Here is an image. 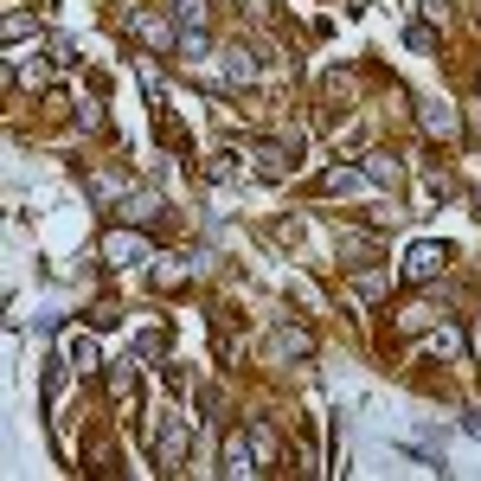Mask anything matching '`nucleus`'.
Instances as JSON below:
<instances>
[{
  "mask_svg": "<svg viewBox=\"0 0 481 481\" xmlns=\"http://www.w3.org/2000/svg\"><path fill=\"white\" fill-rule=\"evenodd\" d=\"M443 263H449V244H443V238H418V244L404 250V263H398V283L424 289L430 277H443Z\"/></svg>",
  "mask_w": 481,
  "mask_h": 481,
  "instance_id": "f257e3e1",
  "label": "nucleus"
},
{
  "mask_svg": "<svg viewBox=\"0 0 481 481\" xmlns=\"http://www.w3.org/2000/svg\"><path fill=\"white\" fill-rule=\"evenodd\" d=\"M219 468H225L231 481H250V475H263V462H257V449H250V430H244V437L231 430V437L219 443Z\"/></svg>",
  "mask_w": 481,
  "mask_h": 481,
  "instance_id": "f03ea898",
  "label": "nucleus"
},
{
  "mask_svg": "<svg viewBox=\"0 0 481 481\" xmlns=\"http://www.w3.org/2000/svg\"><path fill=\"white\" fill-rule=\"evenodd\" d=\"M186 443H193V430H186V418L174 410V418L155 430V462H161V468H180V462H186Z\"/></svg>",
  "mask_w": 481,
  "mask_h": 481,
  "instance_id": "7ed1b4c3",
  "label": "nucleus"
},
{
  "mask_svg": "<svg viewBox=\"0 0 481 481\" xmlns=\"http://www.w3.org/2000/svg\"><path fill=\"white\" fill-rule=\"evenodd\" d=\"M142 257H148V238L135 231V225H128V231H109V238H103V263H116V269L142 263Z\"/></svg>",
  "mask_w": 481,
  "mask_h": 481,
  "instance_id": "20e7f679",
  "label": "nucleus"
},
{
  "mask_svg": "<svg viewBox=\"0 0 481 481\" xmlns=\"http://www.w3.org/2000/svg\"><path fill=\"white\" fill-rule=\"evenodd\" d=\"M58 354L71 360V373H90V366H97V340H90L84 327H64V340H58Z\"/></svg>",
  "mask_w": 481,
  "mask_h": 481,
  "instance_id": "39448f33",
  "label": "nucleus"
},
{
  "mask_svg": "<svg viewBox=\"0 0 481 481\" xmlns=\"http://www.w3.org/2000/svg\"><path fill=\"white\" fill-rule=\"evenodd\" d=\"M269 354H277V360H308L315 354V334L308 327H277V334H269Z\"/></svg>",
  "mask_w": 481,
  "mask_h": 481,
  "instance_id": "423d86ee",
  "label": "nucleus"
},
{
  "mask_svg": "<svg viewBox=\"0 0 481 481\" xmlns=\"http://www.w3.org/2000/svg\"><path fill=\"white\" fill-rule=\"evenodd\" d=\"M128 33H135V39H148L155 52H174V45H180V39H174V26H167V20H155V14H128Z\"/></svg>",
  "mask_w": 481,
  "mask_h": 481,
  "instance_id": "0eeeda50",
  "label": "nucleus"
},
{
  "mask_svg": "<svg viewBox=\"0 0 481 481\" xmlns=\"http://www.w3.org/2000/svg\"><path fill=\"white\" fill-rule=\"evenodd\" d=\"M161 212H167V205H161V193H148V186L122 199V219H128V225H148V219H161Z\"/></svg>",
  "mask_w": 481,
  "mask_h": 481,
  "instance_id": "6e6552de",
  "label": "nucleus"
},
{
  "mask_svg": "<svg viewBox=\"0 0 481 481\" xmlns=\"http://www.w3.org/2000/svg\"><path fill=\"white\" fill-rule=\"evenodd\" d=\"M418 122H424L430 135H456V109H449L443 97H424V103H418Z\"/></svg>",
  "mask_w": 481,
  "mask_h": 481,
  "instance_id": "1a4fd4ad",
  "label": "nucleus"
},
{
  "mask_svg": "<svg viewBox=\"0 0 481 481\" xmlns=\"http://www.w3.org/2000/svg\"><path fill=\"white\" fill-rule=\"evenodd\" d=\"M219 71H225V78H231V84H250V78H257V58H250V52H244V45H231V52H225V58H219Z\"/></svg>",
  "mask_w": 481,
  "mask_h": 481,
  "instance_id": "9d476101",
  "label": "nucleus"
},
{
  "mask_svg": "<svg viewBox=\"0 0 481 481\" xmlns=\"http://www.w3.org/2000/svg\"><path fill=\"white\" fill-rule=\"evenodd\" d=\"M360 167H366V180H373V186H398V180H404V167H398L391 155H366Z\"/></svg>",
  "mask_w": 481,
  "mask_h": 481,
  "instance_id": "9b49d317",
  "label": "nucleus"
},
{
  "mask_svg": "<svg viewBox=\"0 0 481 481\" xmlns=\"http://www.w3.org/2000/svg\"><path fill=\"white\" fill-rule=\"evenodd\" d=\"M321 186H327V193H360V186H366V167H327Z\"/></svg>",
  "mask_w": 481,
  "mask_h": 481,
  "instance_id": "f8f14e48",
  "label": "nucleus"
},
{
  "mask_svg": "<svg viewBox=\"0 0 481 481\" xmlns=\"http://www.w3.org/2000/svg\"><path fill=\"white\" fill-rule=\"evenodd\" d=\"M135 354H142L148 366H161V354H167V334H161V327H142V334H135Z\"/></svg>",
  "mask_w": 481,
  "mask_h": 481,
  "instance_id": "ddd939ff",
  "label": "nucleus"
},
{
  "mask_svg": "<svg viewBox=\"0 0 481 481\" xmlns=\"http://www.w3.org/2000/svg\"><path fill=\"white\" fill-rule=\"evenodd\" d=\"M250 155H257V161H250V167H257V174H263V180H283V174H289V161H283V155H277V148H269V142H263V148H250Z\"/></svg>",
  "mask_w": 481,
  "mask_h": 481,
  "instance_id": "4468645a",
  "label": "nucleus"
},
{
  "mask_svg": "<svg viewBox=\"0 0 481 481\" xmlns=\"http://www.w3.org/2000/svg\"><path fill=\"white\" fill-rule=\"evenodd\" d=\"M250 449H257V462H263V468H269V462H277V430H269L263 418L250 424Z\"/></svg>",
  "mask_w": 481,
  "mask_h": 481,
  "instance_id": "2eb2a0df",
  "label": "nucleus"
},
{
  "mask_svg": "<svg viewBox=\"0 0 481 481\" xmlns=\"http://www.w3.org/2000/svg\"><path fill=\"white\" fill-rule=\"evenodd\" d=\"M174 20L180 33H205V0H174Z\"/></svg>",
  "mask_w": 481,
  "mask_h": 481,
  "instance_id": "dca6fc26",
  "label": "nucleus"
},
{
  "mask_svg": "<svg viewBox=\"0 0 481 481\" xmlns=\"http://www.w3.org/2000/svg\"><path fill=\"white\" fill-rule=\"evenodd\" d=\"M0 33L20 45V39H39V20H33V14H7V20H0Z\"/></svg>",
  "mask_w": 481,
  "mask_h": 481,
  "instance_id": "f3484780",
  "label": "nucleus"
},
{
  "mask_svg": "<svg viewBox=\"0 0 481 481\" xmlns=\"http://www.w3.org/2000/svg\"><path fill=\"white\" fill-rule=\"evenodd\" d=\"M90 199H97V205L122 199V174H90Z\"/></svg>",
  "mask_w": 481,
  "mask_h": 481,
  "instance_id": "a211bd4d",
  "label": "nucleus"
},
{
  "mask_svg": "<svg viewBox=\"0 0 481 481\" xmlns=\"http://www.w3.org/2000/svg\"><path fill=\"white\" fill-rule=\"evenodd\" d=\"M64 366H71L64 354H58V360L45 366V385H39V391H45V404H58V391H64Z\"/></svg>",
  "mask_w": 481,
  "mask_h": 481,
  "instance_id": "6ab92c4d",
  "label": "nucleus"
},
{
  "mask_svg": "<svg viewBox=\"0 0 481 481\" xmlns=\"http://www.w3.org/2000/svg\"><path fill=\"white\" fill-rule=\"evenodd\" d=\"M174 52H180V58H205V52H212V39H205V33H180Z\"/></svg>",
  "mask_w": 481,
  "mask_h": 481,
  "instance_id": "aec40b11",
  "label": "nucleus"
},
{
  "mask_svg": "<svg viewBox=\"0 0 481 481\" xmlns=\"http://www.w3.org/2000/svg\"><path fill=\"white\" fill-rule=\"evenodd\" d=\"M109 391H116V398H128V391H135V366H128V360H122V366H109Z\"/></svg>",
  "mask_w": 481,
  "mask_h": 481,
  "instance_id": "412c9836",
  "label": "nucleus"
},
{
  "mask_svg": "<svg viewBox=\"0 0 481 481\" xmlns=\"http://www.w3.org/2000/svg\"><path fill=\"white\" fill-rule=\"evenodd\" d=\"M174 283H186V263H155V289H174Z\"/></svg>",
  "mask_w": 481,
  "mask_h": 481,
  "instance_id": "4be33fe9",
  "label": "nucleus"
},
{
  "mask_svg": "<svg viewBox=\"0 0 481 481\" xmlns=\"http://www.w3.org/2000/svg\"><path fill=\"white\" fill-rule=\"evenodd\" d=\"M404 45H410V52H437V33H430V26H410Z\"/></svg>",
  "mask_w": 481,
  "mask_h": 481,
  "instance_id": "5701e85b",
  "label": "nucleus"
},
{
  "mask_svg": "<svg viewBox=\"0 0 481 481\" xmlns=\"http://www.w3.org/2000/svg\"><path fill=\"white\" fill-rule=\"evenodd\" d=\"M379 289H385V283H379V277H360V283H354V302H373V296H379Z\"/></svg>",
  "mask_w": 481,
  "mask_h": 481,
  "instance_id": "b1692460",
  "label": "nucleus"
},
{
  "mask_svg": "<svg viewBox=\"0 0 481 481\" xmlns=\"http://www.w3.org/2000/svg\"><path fill=\"white\" fill-rule=\"evenodd\" d=\"M475 212H481V186H475Z\"/></svg>",
  "mask_w": 481,
  "mask_h": 481,
  "instance_id": "393cba45",
  "label": "nucleus"
},
{
  "mask_svg": "<svg viewBox=\"0 0 481 481\" xmlns=\"http://www.w3.org/2000/svg\"><path fill=\"white\" fill-rule=\"evenodd\" d=\"M475 347H481V327H475Z\"/></svg>",
  "mask_w": 481,
  "mask_h": 481,
  "instance_id": "a878e982",
  "label": "nucleus"
}]
</instances>
